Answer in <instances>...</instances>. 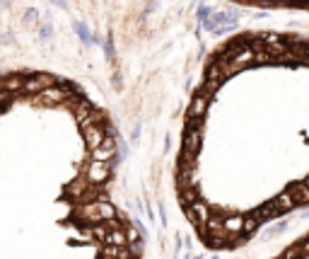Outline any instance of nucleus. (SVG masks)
Listing matches in <instances>:
<instances>
[{"mask_svg": "<svg viewBox=\"0 0 309 259\" xmlns=\"http://www.w3.org/2000/svg\"><path fill=\"white\" fill-rule=\"evenodd\" d=\"M49 34H51V24H44L41 27V37H49Z\"/></svg>", "mask_w": 309, "mask_h": 259, "instance_id": "obj_2", "label": "nucleus"}, {"mask_svg": "<svg viewBox=\"0 0 309 259\" xmlns=\"http://www.w3.org/2000/svg\"><path fill=\"white\" fill-rule=\"evenodd\" d=\"M24 22L27 24H37V10H27L24 12Z\"/></svg>", "mask_w": 309, "mask_h": 259, "instance_id": "obj_1", "label": "nucleus"}]
</instances>
